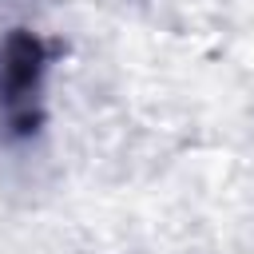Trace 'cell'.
Wrapping results in <instances>:
<instances>
[{
  "mask_svg": "<svg viewBox=\"0 0 254 254\" xmlns=\"http://www.w3.org/2000/svg\"><path fill=\"white\" fill-rule=\"evenodd\" d=\"M48 71H52V52L32 28H12L0 36V139L4 143L36 135L44 119Z\"/></svg>",
  "mask_w": 254,
  "mask_h": 254,
  "instance_id": "obj_1",
  "label": "cell"
}]
</instances>
